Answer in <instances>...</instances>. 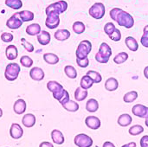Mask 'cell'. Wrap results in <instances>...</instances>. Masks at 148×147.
<instances>
[{"mask_svg":"<svg viewBox=\"0 0 148 147\" xmlns=\"http://www.w3.org/2000/svg\"><path fill=\"white\" fill-rule=\"evenodd\" d=\"M109 15L120 26L125 27L126 29H131L134 25V19L133 16L121 8H113L110 10Z\"/></svg>","mask_w":148,"mask_h":147,"instance_id":"6da1fadb","label":"cell"},{"mask_svg":"<svg viewBox=\"0 0 148 147\" xmlns=\"http://www.w3.org/2000/svg\"><path fill=\"white\" fill-rule=\"evenodd\" d=\"M112 55V49L107 42H102L100 45L99 51L95 55V60L99 63H108Z\"/></svg>","mask_w":148,"mask_h":147,"instance_id":"7a4b0ae2","label":"cell"},{"mask_svg":"<svg viewBox=\"0 0 148 147\" xmlns=\"http://www.w3.org/2000/svg\"><path fill=\"white\" fill-rule=\"evenodd\" d=\"M21 71L20 66L16 62H10L7 64L4 70V77L9 81H14L17 79Z\"/></svg>","mask_w":148,"mask_h":147,"instance_id":"3957f363","label":"cell"},{"mask_svg":"<svg viewBox=\"0 0 148 147\" xmlns=\"http://www.w3.org/2000/svg\"><path fill=\"white\" fill-rule=\"evenodd\" d=\"M92 50V43L88 40L82 41L75 51V55L77 59H83L87 58Z\"/></svg>","mask_w":148,"mask_h":147,"instance_id":"277c9868","label":"cell"},{"mask_svg":"<svg viewBox=\"0 0 148 147\" xmlns=\"http://www.w3.org/2000/svg\"><path fill=\"white\" fill-rule=\"evenodd\" d=\"M67 9H68V3L64 0H60L49 4L45 10V13L48 14L49 12H54L58 15H61L64 13L67 10Z\"/></svg>","mask_w":148,"mask_h":147,"instance_id":"5b68a950","label":"cell"},{"mask_svg":"<svg viewBox=\"0 0 148 147\" xmlns=\"http://www.w3.org/2000/svg\"><path fill=\"white\" fill-rule=\"evenodd\" d=\"M105 13H106V9L102 3H95L88 10V14L90 15V16H92L96 20H100L103 18Z\"/></svg>","mask_w":148,"mask_h":147,"instance_id":"8992f818","label":"cell"},{"mask_svg":"<svg viewBox=\"0 0 148 147\" xmlns=\"http://www.w3.org/2000/svg\"><path fill=\"white\" fill-rule=\"evenodd\" d=\"M74 143L78 147H91L93 146V139L87 134L80 133L75 137Z\"/></svg>","mask_w":148,"mask_h":147,"instance_id":"52a82bcc","label":"cell"},{"mask_svg":"<svg viewBox=\"0 0 148 147\" xmlns=\"http://www.w3.org/2000/svg\"><path fill=\"white\" fill-rule=\"evenodd\" d=\"M47 15V18L45 20V25L47 28L50 29H54L57 28L60 24V17L59 15L54 12H49Z\"/></svg>","mask_w":148,"mask_h":147,"instance_id":"ba28073f","label":"cell"},{"mask_svg":"<svg viewBox=\"0 0 148 147\" xmlns=\"http://www.w3.org/2000/svg\"><path fill=\"white\" fill-rule=\"evenodd\" d=\"M23 25V21L21 20L19 16V12L14 13L7 21H6V26L10 29H17Z\"/></svg>","mask_w":148,"mask_h":147,"instance_id":"9c48e42d","label":"cell"},{"mask_svg":"<svg viewBox=\"0 0 148 147\" xmlns=\"http://www.w3.org/2000/svg\"><path fill=\"white\" fill-rule=\"evenodd\" d=\"M132 113L134 115L139 118H142V119L148 118V107L142 104L134 105L132 108Z\"/></svg>","mask_w":148,"mask_h":147,"instance_id":"30bf717a","label":"cell"},{"mask_svg":"<svg viewBox=\"0 0 148 147\" xmlns=\"http://www.w3.org/2000/svg\"><path fill=\"white\" fill-rule=\"evenodd\" d=\"M29 76L33 81H42L44 79L45 74H44V71L41 68L33 67L29 71Z\"/></svg>","mask_w":148,"mask_h":147,"instance_id":"8fae6325","label":"cell"},{"mask_svg":"<svg viewBox=\"0 0 148 147\" xmlns=\"http://www.w3.org/2000/svg\"><path fill=\"white\" fill-rule=\"evenodd\" d=\"M85 124L86 126L92 129V130H97L101 127V120L98 117L95 116H88L85 119Z\"/></svg>","mask_w":148,"mask_h":147,"instance_id":"7c38bea8","label":"cell"},{"mask_svg":"<svg viewBox=\"0 0 148 147\" xmlns=\"http://www.w3.org/2000/svg\"><path fill=\"white\" fill-rule=\"evenodd\" d=\"M10 135L14 139H19L23 135V130L17 123H13L10 129Z\"/></svg>","mask_w":148,"mask_h":147,"instance_id":"4fadbf2b","label":"cell"},{"mask_svg":"<svg viewBox=\"0 0 148 147\" xmlns=\"http://www.w3.org/2000/svg\"><path fill=\"white\" fill-rule=\"evenodd\" d=\"M13 110H14V113L18 114V115H21L23 113H25L26 111V102L23 99H18L16 101H15L14 105H13Z\"/></svg>","mask_w":148,"mask_h":147,"instance_id":"5bb4252c","label":"cell"},{"mask_svg":"<svg viewBox=\"0 0 148 147\" xmlns=\"http://www.w3.org/2000/svg\"><path fill=\"white\" fill-rule=\"evenodd\" d=\"M51 41V36L50 34L46 31V30H42L40 32V34L37 35V42H39V44H41L42 46H46L48 45Z\"/></svg>","mask_w":148,"mask_h":147,"instance_id":"9a60e30c","label":"cell"},{"mask_svg":"<svg viewBox=\"0 0 148 147\" xmlns=\"http://www.w3.org/2000/svg\"><path fill=\"white\" fill-rule=\"evenodd\" d=\"M5 55L7 57L8 60L12 61V60H16L18 56V50L17 48L15 45H9L6 47L5 49Z\"/></svg>","mask_w":148,"mask_h":147,"instance_id":"2e32d148","label":"cell"},{"mask_svg":"<svg viewBox=\"0 0 148 147\" xmlns=\"http://www.w3.org/2000/svg\"><path fill=\"white\" fill-rule=\"evenodd\" d=\"M54 36H55V38H56L57 41L63 42V41L68 40V39L70 37V32H69V30H68V29H57V30L55 32Z\"/></svg>","mask_w":148,"mask_h":147,"instance_id":"e0dca14e","label":"cell"},{"mask_svg":"<svg viewBox=\"0 0 148 147\" xmlns=\"http://www.w3.org/2000/svg\"><path fill=\"white\" fill-rule=\"evenodd\" d=\"M22 123L27 128L33 127L35 126V124H36V117H35V115L32 114V113H27V114L23 115V117L22 119Z\"/></svg>","mask_w":148,"mask_h":147,"instance_id":"ac0fdd59","label":"cell"},{"mask_svg":"<svg viewBox=\"0 0 148 147\" xmlns=\"http://www.w3.org/2000/svg\"><path fill=\"white\" fill-rule=\"evenodd\" d=\"M53 97L58 101L60 102L61 105H62L63 103L67 102L68 101H69V92L66 90V89H63L62 91H60L59 93H56V94H53Z\"/></svg>","mask_w":148,"mask_h":147,"instance_id":"d6986e66","label":"cell"},{"mask_svg":"<svg viewBox=\"0 0 148 147\" xmlns=\"http://www.w3.org/2000/svg\"><path fill=\"white\" fill-rule=\"evenodd\" d=\"M51 139H52L53 142L56 145H62L65 140L62 133L57 129H54L51 132Z\"/></svg>","mask_w":148,"mask_h":147,"instance_id":"ffe728a7","label":"cell"},{"mask_svg":"<svg viewBox=\"0 0 148 147\" xmlns=\"http://www.w3.org/2000/svg\"><path fill=\"white\" fill-rule=\"evenodd\" d=\"M118 88H119V82H118L117 79L114 77L108 78L105 82V88L108 91L113 92V91L117 90Z\"/></svg>","mask_w":148,"mask_h":147,"instance_id":"44dd1931","label":"cell"},{"mask_svg":"<svg viewBox=\"0 0 148 147\" xmlns=\"http://www.w3.org/2000/svg\"><path fill=\"white\" fill-rule=\"evenodd\" d=\"M47 88L53 94H56V93H59L60 91H62V90L64 89L63 87H62V85L60 84L59 82L56 81H49L47 83Z\"/></svg>","mask_w":148,"mask_h":147,"instance_id":"7402d4cb","label":"cell"},{"mask_svg":"<svg viewBox=\"0 0 148 147\" xmlns=\"http://www.w3.org/2000/svg\"><path fill=\"white\" fill-rule=\"evenodd\" d=\"M133 121V119L131 117V115H129L128 113H123L121 115H120V117L118 118V125L122 126V127H126L128 126L129 125H131Z\"/></svg>","mask_w":148,"mask_h":147,"instance_id":"603a6c76","label":"cell"},{"mask_svg":"<svg viewBox=\"0 0 148 147\" xmlns=\"http://www.w3.org/2000/svg\"><path fill=\"white\" fill-rule=\"evenodd\" d=\"M125 43H126L127 47L128 48V49L131 50V51H133V52H136L139 49L138 42L133 36H127L125 39Z\"/></svg>","mask_w":148,"mask_h":147,"instance_id":"cb8c5ba5","label":"cell"},{"mask_svg":"<svg viewBox=\"0 0 148 147\" xmlns=\"http://www.w3.org/2000/svg\"><path fill=\"white\" fill-rule=\"evenodd\" d=\"M25 31L29 36H37L38 34H40L42 29H41V26L38 23H32L26 27Z\"/></svg>","mask_w":148,"mask_h":147,"instance_id":"d4e9b609","label":"cell"},{"mask_svg":"<svg viewBox=\"0 0 148 147\" xmlns=\"http://www.w3.org/2000/svg\"><path fill=\"white\" fill-rule=\"evenodd\" d=\"M43 60L49 65H56L59 62V57L54 53H45L43 55Z\"/></svg>","mask_w":148,"mask_h":147,"instance_id":"484cf974","label":"cell"},{"mask_svg":"<svg viewBox=\"0 0 148 147\" xmlns=\"http://www.w3.org/2000/svg\"><path fill=\"white\" fill-rule=\"evenodd\" d=\"M94 81L92 80V78L90 76H88V75H85L82 77L81 81H80V87L82 88L83 89H89L92 88V86L94 85Z\"/></svg>","mask_w":148,"mask_h":147,"instance_id":"4316f807","label":"cell"},{"mask_svg":"<svg viewBox=\"0 0 148 147\" xmlns=\"http://www.w3.org/2000/svg\"><path fill=\"white\" fill-rule=\"evenodd\" d=\"M62 106V107L65 110H67L69 112H71V113L77 112L79 110V107H79V104L76 101H71V100H69L67 102L63 103Z\"/></svg>","mask_w":148,"mask_h":147,"instance_id":"83f0119b","label":"cell"},{"mask_svg":"<svg viewBox=\"0 0 148 147\" xmlns=\"http://www.w3.org/2000/svg\"><path fill=\"white\" fill-rule=\"evenodd\" d=\"M88 95V92L86 89H83L82 88L79 87L76 88V90L75 91V99L76 100V101H82L85 99H87Z\"/></svg>","mask_w":148,"mask_h":147,"instance_id":"f1b7e54d","label":"cell"},{"mask_svg":"<svg viewBox=\"0 0 148 147\" xmlns=\"http://www.w3.org/2000/svg\"><path fill=\"white\" fill-rule=\"evenodd\" d=\"M86 109L89 113H95L99 109V103L95 99H89L86 103Z\"/></svg>","mask_w":148,"mask_h":147,"instance_id":"f546056e","label":"cell"},{"mask_svg":"<svg viewBox=\"0 0 148 147\" xmlns=\"http://www.w3.org/2000/svg\"><path fill=\"white\" fill-rule=\"evenodd\" d=\"M19 16L21 18V20L23 21V23L25 22H30L34 19V13L32 11L29 10H23V11H19Z\"/></svg>","mask_w":148,"mask_h":147,"instance_id":"4dcf8cb0","label":"cell"},{"mask_svg":"<svg viewBox=\"0 0 148 147\" xmlns=\"http://www.w3.org/2000/svg\"><path fill=\"white\" fill-rule=\"evenodd\" d=\"M5 5L13 10H20L23 7L22 0H5Z\"/></svg>","mask_w":148,"mask_h":147,"instance_id":"1f68e13d","label":"cell"},{"mask_svg":"<svg viewBox=\"0 0 148 147\" xmlns=\"http://www.w3.org/2000/svg\"><path fill=\"white\" fill-rule=\"evenodd\" d=\"M72 29H73V31L77 34V35H80V34H82L85 29H86V26L85 24L81 22V21H76L73 23V26H72Z\"/></svg>","mask_w":148,"mask_h":147,"instance_id":"d6a6232c","label":"cell"},{"mask_svg":"<svg viewBox=\"0 0 148 147\" xmlns=\"http://www.w3.org/2000/svg\"><path fill=\"white\" fill-rule=\"evenodd\" d=\"M64 73L69 79H75L77 77V71L75 67L71 65H67L64 68Z\"/></svg>","mask_w":148,"mask_h":147,"instance_id":"836d02e7","label":"cell"},{"mask_svg":"<svg viewBox=\"0 0 148 147\" xmlns=\"http://www.w3.org/2000/svg\"><path fill=\"white\" fill-rule=\"evenodd\" d=\"M139 94L136 91H130V92H127L124 97H123V101L125 103H132L134 102L135 100H137Z\"/></svg>","mask_w":148,"mask_h":147,"instance_id":"e575fe53","label":"cell"},{"mask_svg":"<svg viewBox=\"0 0 148 147\" xmlns=\"http://www.w3.org/2000/svg\"><path fill=\"white\" fill-rule=\"evenodd\" d=\"M128 57H129V55H128L127 53H126V52H121V53L117 54L114 56V62L116 64H122L125 62H127V60L128 59Z\"/></svg>","mask_w":148,"mask_h":147,"instance_id":"d590c367","label":"cell"},{"mask_svg":"<svg viewBox=\"0 0 148 147\" xmlns=\"http://www.w3.org/2000/svg\"><path fill=\"white\" fill-rule=\"evenodd\" d=\"M144 132V127L140 125H134L131 126L128 130V133L132 136H138Z\"/></svg>","mask_w":148,"mask_h":147,"instance_id":"8d00e7d4","label":"cell"},{"mask_svg":"<svg viewBox=\"0 0 148 147\" xmlns=\"http://www.w3.org/2000/svg\"><path fill=\"white\" fill-rule=\"evenodd\" d=\"M87 75L88 76H90L92 78V80L94 81L95 83H100L102 81V76L101 75V74L97 71L95 70H89L87 72Z\"/></svg>","mask_w":148,"mask_h":147,"instance_id":"74e56055","label":"cell"},{"mask_svg":"<svg viewBox=\"0 0 148 147\" xmlns=\"http://www.w3.org/2000/svg\"><path fill=\"white\" fill-rule=\"evenodd\" d=\"M20 63L24 68H30L33 65V60L28 55H23L20 58Z\"/></svg>","mask_w":148,"mask_h":147,"instance_id":"f35d334b","label":"cell"},{"mask_svg":"<svg viewBox=\"0 0 148 147\" xmlns=\"http://www.w3.org/2000/svg\"><path fill=\"white\" fill-rule=\"evenodd\" d=\"M140 43L145 48H148V24L143 29V35L140 38Z\"/></svg>","mask_w":148,"mask_h":147,"instance_id":"ab89813d","label":"cell"},{"mask_svg":"<svg viewBox=\"0 0 148 147\" xmlns=\"http://www.w3.org/2000/svg\"><path fill=\"white\" fill-rule=\"evenodd\" d=\"M115 29H116V27L113 23H107L104 26V32L106 33V35H108L109 36L110 35H112L114 32Z\"/></svg>","mask_w":148,"mask_h":147,"instance_id":"60d3db41","label":"cell"},{"mask_svg":"<svg viewBox=\"0 0 148 147\" xmlns=\"http://www.w3.org/2000/svg\"><path fill=\"white\" fill-rule=\"evenodd\" d=\"M21 43H22V45L23 46V48L26 49V51H28L29 53H31V52H33L34 51V46H33V44L32 43H30L29 42H28L25 38H21Z\"/></svg>","mask_w":148,"mask_h":147,"instance_id":"b9f144b4","label":"cell"},{"mask_svg":"<svg viewBox=\"0 0 148 147\" xmlns=\"http://www.w3.org/2000/svg\"><path fill=\"white\" fill-rule=\"evenodd\" d=\"M1 40L3 42H10L13 41L14 39V36L11 33H9V32H3L2 35H1Z\"/></svg>","mask_w":148,"mask_h":147,"instance_id":"7bdbcfd3","label":"cell"},{"mask_svg":"<svg viewBox=\"0 0 148 147\" xmlns=\"http://www.w3.org/2000/svg\"><path fill=\"white\" fill-rule=\"evenodd\" d=\"M109 38H110L112 41H114V42H119V41H121V30L118 29L116 28L115 30H114V32L112 35L109 36Z\"/></svg>","mask_w":148,"mask_h":147,"instance_id":"ee69618b","label":"cell"},{"mask_svg":"<svg viewBox=\"0 0 148 147\" xmlns=\"http://www.w3.org/2000/svg\"><path fill=\"white\" fill-rule=\"evenodd\" d=\"M76 63L80 68H85L89 65V59L87 58H83V59H77L76 58Z\"/></svg>","mask_w":148,"mask_h":147,"instance_id":"f6af8a7d","label":"cell"},{"mask_svg":"<svg viewBox=\"0 0 148 147\" xmlns=\"http://www.w3.org/2000/svg\"><path fill=\"white\" fill-rule=\"evenodd\" d=\"M140 147H148V135H145L140 139Z\"/></svg>","mask_w":148,"mask_h":147,"instance_id":"bcb514c9","label":"cell"},{"mask_svg":"<svg viewBox=\"0 0 148 147\" xmlns=\"http://www.w3.org/2000/svg\"><path fill=\"white\" fill-rule=\"evenodd\" d=\"M39 147H54V146L52 143H49L48 141H43L39 145Z\"/></svg>","mask_w":148,"mask_h":147,"instance_id":"7dc6e473","label":"cell"},{"mask_svg":"<svg viewBox=\"0 0 148 147\" xmlns=\"http://www.w3.org/2000/svg\"><path fill=\"white\" fill-rule=\"evenodd\" d=\"M102 147H115V146L114 145V143H112V142H110V141H106V142L103 144Z\"/></svg>","mask_w":148,"mask_h":147,"instance_id":"c3c4849f","label":"cell"},{"mask_svg":"<svg viewBox=\"0 0 148 147\" xmlns=\"http://www.w3.org/2000/svg\"><path fill=\"white\" fill-rule=\"evenodd\" d=\"M121 147H136V143L135 142H130V143H127V144L122 146Z\"/></svg>","mask_w":148,"mask_h":147,"instance_id":"681fc988","label":"cell"},{"mask_svg":"<svg viewBox=\"0 0 148 147\" xmlns=\"http://www.w3.org/2000/svg\"><path fill=\"white\" fill-rule=\"evenodd\" d=\"M144 76L148 80V66L144 68Z\"/></svg>","mask_w":148,"mask_h":147,"instance_id":"f907efd6","label":"cell"},{"mask_svg":"<svg viewBox=\"0 0 148 147\" xmlns=\"http://www.w3.org/2000/svg\"><path fill=\"white\" fill-rule=\"evenodd\" d=\"M145 124H146V126L148 127V118L146 119V121H145Z\"/></svg>","mask_w":148,"mask_h":147,"instance_id":"816d5d0a","label":"cell"},{"mask_svg":"<svg viewBox=\"0 0 148 147\" xmlns=\"http://www.w3.org/2000/svg\"><path fill=\"white\" fill-rule=\"evenodd\" d=\"M2 116H3V110L0 108V118H1Z\"/></svg>","mask_w":148,"mask_h":147,"instance_id":"f5cc1de1","label":"cell"}]
</instances>
